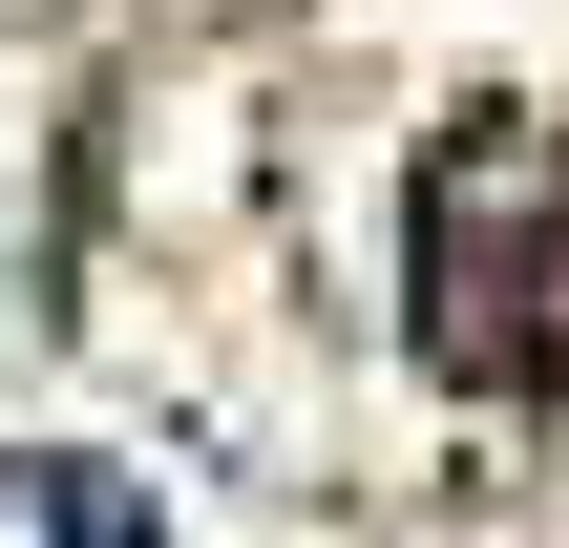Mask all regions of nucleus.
I'll list each match as a JSON object with an SVG mask.
<instances>
[{
    "label": "nucleus",
    "instance_id": "obj_2",
    "mask_svg": "<svg viewBox=\"0 0 569 548\" xmlns=\"http://www.w3.org/2000/svg\"><path fill=\"white\" fill-rule=\"evenodd\" d=\"M0 548H169L127 465H0Z\"/></svg>",
    "mask_w": 569,
    "mask_h": 548
},
{
    "label": "nucleus",
    "instance_id": "obj_1",
    "mask_svg": "<svg viewBox=\"0 0 569 548\" xmlns=\"http://www.w3.org/2000/svg\"><path fill=\"white\" fill-rule=\"evenodd\" d=\"M422 359L569 401V127H465L422 169Z\"/></svg>",
    "mask_w": 569,
    "mask_h": 548
}]
</instances>
